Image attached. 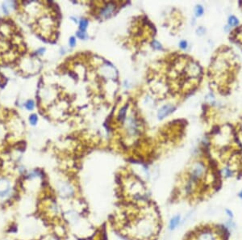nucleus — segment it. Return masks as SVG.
<instances>
[{"mask_svg": "<svg viewBox=\"0 0 242 240\" xmlns=\"http://www.w3.org/2000/svg\"><path fill=\"white\" fill-rule=\"evenodd\" d=\"M224 232L219 228H204L199 230L194 236V240H223Z\"/></svg>", "mask_w": 242, "mask_h": 240, "instance_id": "obj_1", "label": "nucleus"}, {"mask_svg": "<svg viewBox=\"0 0 242 240\" xmlns=\"http://www.w3.org/2000/svg\"><path fill=\"white\" fill-rule=\"evenodd\" d=\"M206 175V167L201 162H197L194 164L190 170L189 174V181H191L195 186L199 184V182L205 177Z\"/></svg>", "mask_w": 242, "mask_h": 240, "instance_id": "obj_2", "label": "nucleus"}, {"mask_svg": "<svg viewBox=\"0 0 242 240\" xmlns=\"http://www.w3.org/2000/svg\"><path fill=\"white\" fill-rule=\"evenodd\" d=\"M153 230L154 227L153 224L147 220L140 221L136 226V234L140 237L147 238L150 236L153 235Z\"/></svg>", "mask_w": 242, "mask_h": 240, "instance_id": "obj_3", "label": "nucleus"}, {"mask_svg": "<svg viewBox=\"0 0 242 240\" xmlns=\"http://www.w3.org/2000/svg\"><path fill=\"white\" fill-rule=\"evenodd\" d=\"M175 109V107L173 106L171 104H168V105H165L164 107H162L159 110V113H158V117L161 119L164 118L166 116L169 115L170 113H171L173 112V110Z\"/></svg>", "mask_w": 242, "mask_h": 240, "instance_id": "obj_4", "label": "nucleus"}, {"mask_svg": "<svg viewBox=\"0 0 242 240\" xmlns=\"http://www.w3.org/2000/svg\"><path fill=\"white\" fill-rule=\"evenodd\" d=\"M181 215L177 214L175 216H173L172 218L170 221V223H169V228L170 230H175L176 228L179 226V225L180 224L181 222Z\"/></svg>", "mask_w": 242, "mask_h": 240, "instance_id": "obj_5", "label": "nucleus"}, {"mask_svg": "<svg viewBox=\"0 0 242 240\" xmlns=\"http://www.w3.org/2000/svg\"><path fill=\"white\" fill-rule=\"evenodd\" d=\"M225 229L229 231H233L236 229V223L232 219H228L225 222Z\"/></svg>", "mask_w": 242, "mask_h": 240, "instance_id": "obj_6", "label": "nucleus"}, {"mask_svg": "<svg viewBox=\"0 0 242 240\" xmlns=\"http://www.w3.org/2000/svg\"><path fill=\"white\" fill-rule=\"evenodd\" d=\"M113 10H114V6L112 5V4H110V5L107 6V8H105L103 10L102 14H101V15H104L105 17H107V16L113 11Z\"/></svg>", "mask_w": 242, "mask_h": 240, "instance_id": "obj_7", "label": "nucleus"}, {"mask_svg": "<svg viewBox=\"0 0 242 240\" xmlns=\"http://www.w3.org/2000/svg\"><path fill=\"white\" fill-rule=\"evenodd\" d=\"M228 23H229V25L231 26L237 25V24H238V20H237L235 16L232 15V16H230L229 19H228Z\"/></svg>", "mask_w": 242, "mask_h": 240, "instance_id": "obj_8", "label": "nucleus"}, {"mask_svg": "<svg viewBox=\"0 0 242 240\" xmlns=\"http://www.w3.org/2000/svg\"><path fill=\"white\" fill-rule=\"evenodd\" d=\"M87 25H88V21L86 20H82L80 22V28H81V31L84 32L87 28Z\"/></svg>", "mask_w": 242, "mask_h": 240, "instance_id": "obj_9", "label": "nucleus"}, {"mask_svg": "<svg viewBox=\"0 0 242 240\" xmlns=\"http://www.w3.org/2000/svg\"><path fill=\"white\" fill-rule=\"evenodd\" d=\"M204 13V8L202 6H197L196 8H195V14H196L197 16H200Z\"/></svg>", "mask_w": 242, "mask_h": 240, "instance_id": "obj_10", "label": "nucleus"}, {"mask_svg": "<svg viewBox=\"0 0 242 240\" xmlns=\"http://www.w3.org/2000/svg\"><path fill=\"white\" fill-rule=\"evenodd\" d=\"M225 214H226V215L228 216V219H233V217H234V214H233V212H232V210H230V209H225Z\"/></svg>", "mask_w": 242, "mask_h": 240, "instance_id": "obj_11", "label": "nucleus"}, {"mask_svg": "<svg viewBox=\"0 0 242 240\" xmlns=\"http://www.w3.org/2000/svg\"><path fill=\"white\" fill-rule=\"evenodd\" d=\"M26 108L28 110H32L34 108V102L32 100H28V102L26 103Z\"/></svg>", "mask_w": 242, "mask_h": 240, "instance_id": "obj_12", "label": "nucleus"}, {"mask_svg": "<svg viewBox=\"0 0 242 240\" xmlns=\"http://www.w3.org/2000/svg\"><path fill=\"white\" fill-rule=\"evenodd\" d=\"M29 120H30V123L32 125H36V123L37 122V117L36 115H32L30 116L29 117Z\"/></svg>", "mask_w": 242, "mask_h": 240, "instance_id": "obj_13", "label": "nucleus"}, {"mask_svg": "<svg viewBox=\"0 0 242 240\" xmlns=\"http://www.w3.org/2000/svg\"><path fill=\"white\" fill-rule=\"evenodd\" d=\"M127 106L126 105V106H124V107L122 109L120 110V118H121V119H124V116H125V113H126V109H127Z\"/></svg>", "mask_w": 242, "mask_h": 240, "instance_id": "obj_14", "label": "nucleus"}, {"mask_svg": "<svg viewBox=\"0 0 242 240\" xmlns=\"http://www.w3.org/2000/svg\"><path fill=\"white\" fill-rule=\"evenodd\" d=\"M77 36H78L80 39H82V40L86 38V34H85L84 32H82V31H79V32H78V33H77Z\"/></svg>", "mask_w": 242, "mask_h": 240, "instance_id": "obj_15", "label": "nucleus"}, {"mask_svg": "<svg viewBox=\"0 0 242 240\" xmlns=\"http://www.w3.org/2000/svg\"><path fill=\"white\" fill-rule=\"evenodd\" d=\"M179 45L181 47L182 49H186V46H187V43H186V41H182L180 43H179Z\"/></svg>", "mask_w": 242, "mask_h": 240, "instance_id": "obj_16", "label": "nucleus"}, {"mask_svg": "<svg viewBox=\"0 0 242 240\" xmlns=\"http://www.w3.org/2000/svg\"><path fill=\"white\" fill-rule=\"evenodd\" d=\"M75 44H76V40L74 39V37H71L70 38V40H69V45H70V46H74L75 45Z\"/></svg>", "mask_w": 242, "mask_h": 240, "instance_id": "obj_17", "label": "nucleus"}, {"mask_svg": "<svg viewBox=\"0 0 242 240\" xmlns=\"http://www.w3.org/2000/svg\"><path fill=\"white\" fill-rule=\"evenodd\" d=\"M153 44H155V45H156L155 48H157V49H160V48H161V45H160V44L158 43L157 41H154V42H153Z\"/></svg>", "mask_w": 242, "mask_h": 240, "instance_id": "obj_18", "label": "nucleus"}, {"mask_svg": "<svg viewBox=\"0 0 242 240\" xmlns=\"http://www.w3.org/2000/svg\"><path fill=\"white\" fill-rule=\"evenodd\" d=\"M238 197H240V199L242 200V190L239 193H238Z\"/></svg>", "mask_w": 242, "mask_h": 240, "instance_id": "obj_19", "label": "nucleus"}, {"mask_svg": "<svg viewBox=\"0 0 242 240\" xmlns=\"http://www.w3.org/2000/svg\"><path fill=\"white\" fill-rule=\"evenodd\" d=\"M51 240H54V239H51Z\"/></svg>", "mask_w": 242, "mask_h": 240, "instance_id": "obj_20", "label": "nucleus"}]
</instances>
